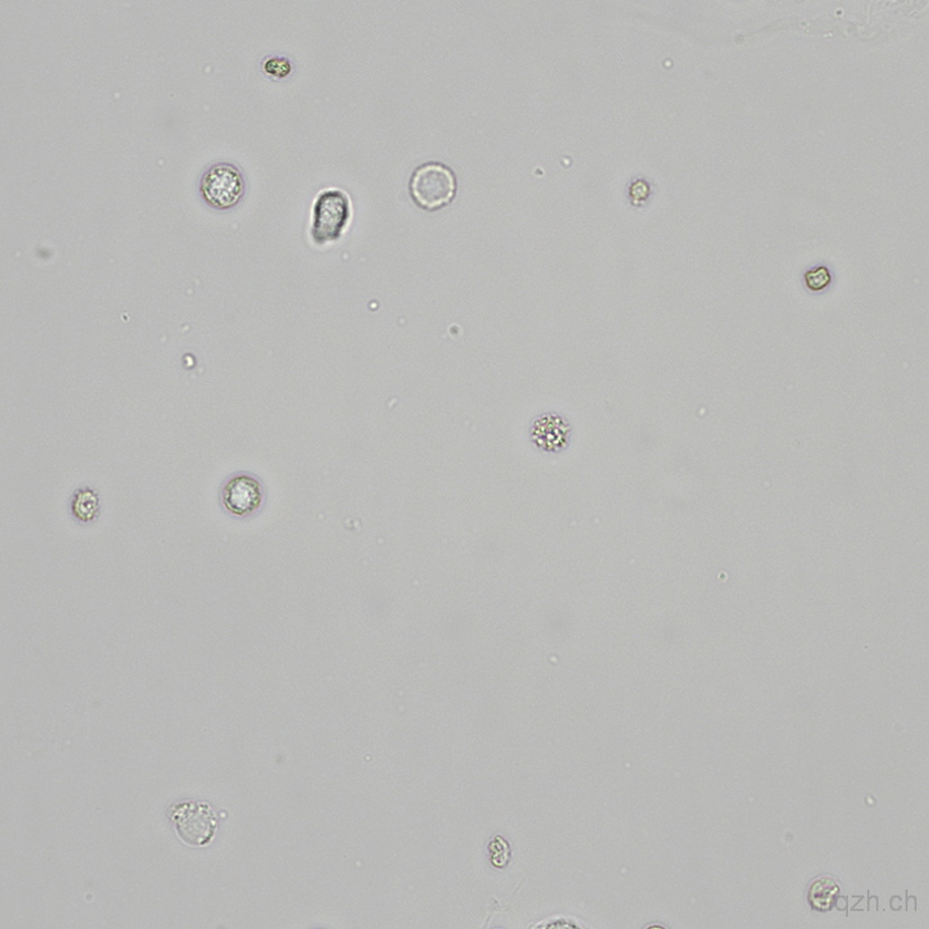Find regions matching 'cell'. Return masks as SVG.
<instances>
[{
	"label": "cell",
	"instance_id": "cell-1",
	"mask_svg": "<svg viewBox=\"0 0 929 929\" xmlns=\"http://www.w3.org/2000/svg\"><path fill=\"white\" fill-rule=\"evenodd\" d=\"M414 203L429 211L448 205L456 193V179L452 171L437 163L419 167L410 184Z\"/></svg>",
	"mask_w": 929,
	"mask_h": 929
},
{
	"label": "cell",
	"instance_id": "cell-2",
	"mask_svg": "<svg viewBox=\"0 0 929 929\" xmlns=\"http://www.w3.org/2000/svg\"><path fill=\"white\" fill-rule=\"evenodd\" d=\"M199 192L204 202L215 209L234 208L245 196V176L234 164L211 165L202 176Z\"/></svg>",
	"mask_w": 929,
	"mask_h": 929
},
{
	"label": "cell",
	"instance_id": "cell-3",
	"mask_svg": "<svg viewBox=\"0 0 929 929\" xmlns=\"http://www.w3.org/2000/svg\"><path fill=\"white\" fill-rule=\"evenodd\" d=\"M265 498L266 492L261 479L245 472L229 476L219 491L221 509L236 518L256 515L262 508Z\"/></svg>",
	"mask_w": 929,
	"mask_h": 929
},
{
	"label": "cell",
	"instance_id": "cell-4",
	"mask_svg": "<svg viewBox=\"0 0 929 929\" xmlns=\"http://www.w3.org/2000/svg\"><path fill=\"white\" fill-rule=\"evenodd\" d=\"M351 217V200L340 189L322 192L314 204L312 236L318 245L332 242L342 236Z\"/></svg>",
	"mask_w": 929,
	"mask_h": 929
},
{
	"label": "cell",
	"instance_id": "cell-5",
	"mask_svg": "<svg viewBox=\"0 0 929 929\" xmlns=\"http://www.w3.org/2000/svg\"><path fill=\"white\" fill-rule=\"evenodd\" d=\"M179 837L193 846L209 844L217 828V816L206 803H180L169 811Z\"/></svg>",
	"mask_w": 929,
	"mask_h": 929
},
{
	"label": "cell",
	"instance_id": "cell-6",
	"mask_svg": "<svg viewBox=\"0 0 929 929\" xmlns=\"http://www.w3.org/2000/svg\"><path fill=\"white\" fill-rule=\"evenodd\" d=\"M528 432L530 441L541 451L559 452L570 444L574 427L565 415L548 412L536 416Z\"/></svg>",
	"mask_w": 929,
	"mask_h": 929
},
{
	"label": "cell",
	"instance_id": "cell-7",
	"mask_svg": "<svg viewBox=\"0 0 929 929\" xmlns=\"http://www.w3.org/2000/svg\"><path fill=\"white\" fill-rule=\"evenodd\" d=\"M102 502L99 493L90 487L76 489L69 505L72 517L82 525H92L101 516Z\"/></svg>",
	"mask_w": 929,
	"mask_h": 929
},
{
	"label": "cell",
	"instance_id": "cell-8",
	"mask_svg": "<svg viewBox=\"0 0 929 929\" xmlns=\"http://www.w3.org/2000/svg\"><path fill=\"white\" fill-rule=\"evenodd\" d=\"M492 865L496 868H504L510 861V847L506 839L496 836L489 844Z\"/></svg>",
	"mask_w": 929,
	"mask_h": 929
},
{
	"label": "cell",
	"instance_id": "cell-9",
	"mask_svg": "<svg viewBox=\"0 0 929 929\" xmlns=\"http://www.w3.org/2000/svg\"><path fill=\"white\" fill-rule=\"evenodd\" d=\"M805 279L811 290L819 291L828 286L830 282V275L826 268L820 267L814 271H809Z\"/></svg>",
	"mask_w": 929,
	"mask_h": 929
},
{
	"label": "cell",
	"instance_id": "cell-10",
	"mask_svg": "<svg viewBox=\"0 0 929 929\" xmlns=\"http://www.w3.org/2000/svg\"><path fill=\"white\" fill-rule=\"evenodd\" d=\"M266 72L276 76V79H285L290 73L291 64L285 58H271L267 60L264 65Z\"/></svg>",
	"mask_w": 929,
	"mask_h": 929
}]
</instances>
